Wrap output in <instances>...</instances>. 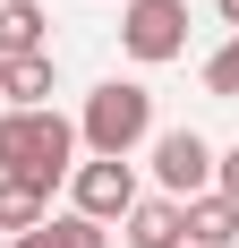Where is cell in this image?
I'll return each mask as SVG.
<instances>
[{"instance_id": "13", "label": "cell", "mask_w": 239, "mask_h": 248, "mask_svg": "<svg viewBox=\"0 0 239 248\" xmlns=\"http://www.w3.org/2000/svg\"><path fill=\"white\" fill-rule=\"evenodd\" d=\"M214 188L239 205V146H222V154H214Z\"/></svg>"}, {"instance_id": "2", "label": "cell", "mask_w": 239, "mask_h": 248, "mask_svg": "<svg viewBox=\"0 0 239 248\" xmlns=\"http://www.w3.org/2000/svg\"><path fill=\"white\" fill-rule=\"evenodd\" d=\"M77 146L111 154V163H128L137 146H154V94H145L137 77H103L94 94H86V111H77Z\"/></svg>"}, {"instance_id": "1", "label": "cell", "mask_w": 239, "mask_h": 248, "mask_svg": "<svg viewBox=\"0 0 239 248\" xmlns=\"http://www.w3.org/2000/svg\"><path fill=\"white\" fill-rule=\"evenodd\" d=\"M77 171V120L60 111H0V180H34V188H60Z\"/></svg>"}, {"instance_id": "11", "label": "cell", "mask_w": 239, "mask_h": 248, "mask_svg": "<svg viewBox=\"0 0 239 248\" xmlns=\"http://www.w3.org/2000/svg\"><path fill=\"white\" fill-rule=\"evenodd\" d=\"M43 240L51 248H111V223H94V214H51Z\"/></svg>"}, {"instance_id": "8", "label": "cell", "mask_w": 239, "mask_h": 248, "mask_svg": "<svg viewBox=\"0 0 239 248\" xmlns=\"http://www.w3.org/2000/svg\"><path fill=\"white\" fill-rule=\"evenodd\" d=\"M188 248H239V205L222 197V188L188 197Z\"/></svg>"}, {"instance_id": "10", "label": "cell", "mask_w": 239, "mask_h": 248, "mask_svg": "<svg viewBox=\"0 0 239 248\" xmlns=\"http://www.w3.org/2000/svg\"><path fill=\"white\" fill-rule=\"evenodd\" d=\"M17 51H51V17L34 0H0V60H17Z\"/></svg>"}, {"instance_id": "12", "label": "cell", "mask_w": 239, "mask_h": 248, "mask_svg": "<svg viewBox=\"0 0 239 248\" xmlns=\"http://www.w3.org/2000/svg\"><path fill=\"white\" fill-rule=\"evenodd\" d=\"M205 94H222V103H239V34H231V43L214 51V60H205Z\"/></svg>"}, {"instance_id": "4", "label": "cell", "mask_w": 239, "mask_h": 248, "mask_svg": "<svg viewBox=\"0 0 239 248\" xmlns=\"http://www.w3.org/2000/svg\"><path fill=\"white\" fill-rule=\"evenodd\" d=\"M214 154L222 146H205L196 128H154V180H163V197H205L214 188Z\"/></svg>"}, {"instance_id": "6", "label": "cell", "mask_w": 239, "mask_h": 248, "mask_svg": "<svg viewBox=\"0 0 239 248\" xmlns=\"http://www.w3.org/2000/svg\"><path fill=\"white\" fill-rule=\"evenodd\" d=\"M51 86H60L51 51H17V60H0V103H9V111H51Z\"/></svg>"}, {"instance_id": "3", "label": "cell", "mask_w": 239, "mask_h": 248, "mask_svg": "<svg viewBox=\"0 0 239 248\" xmlns=\"http://www.w3.org/2000/svg\"><path fill=\"white\" fill-rule=\"evenodd\" d=\"M120 51L137 69H163L188 51V0H120Z\"/></svg>"}, {"instance_id": "7", "label": "cell", "mask_w": 239, "mask_h": 248, "mask_svg": "<svg viewBox=\"0 0 239 248\" xmlns=\"http://www.w3.org/2000/svg\"><path fill=\"white\" fill-rule=\"evenodd\" d=\"M120 231H128V248H188V205L179 197H137Z\"/></svg>"}, {"instance_id": "5", "label": "cell", "mask_w": 239, "mask_h": 248, "mask_svg": "<svg viewBox=\"0 0 239 248\" xmlns=\"http://www.w3.org/2000/svg\"><path fill=\"white\" fill-rule=\"evenodd\" d=\"M137 171L128 163H111V154H94V163H77L69 171V214H94V223H128V205H137Z\"/></svg>"}, {"instance_id": "9", "label": "cell", "mask_w": 239, "mask_h": 248, "mask_svg": "<svg viewBox=\"0 0 239 248\" xmlns=\"http://www.w3.org/2000/svg\"><path fill=\"white\" fill-rule=\"evenodd\" d=\"M51 223V197L34 180H0V240H26V231Z\"/></svg>"}, {"instance_id": "15", "label": "cell", "mask_w": 239, "mask_h": 248, "mask_svg": "<svg viewBox=\"0 0 239 248\" xmlns=\"http://www.w3.org/2000/svg\"><path fill=\"white\" fill-rule=\"evenodd\" d=\"M9 248H51V240H43V231H26V240H9Z\"/></svg>"}, {"instance_id": "14", "label": "cell", "mask_w": 239, "mask_h": 248, "mask_svg": "<svg viewBox=\"0 0 239 248\" xmlns=\"http://www.w3.org/2000/svg\"><path fill=\"white\" fill-rule=\"evenodd\" d=\"M214 9H222V26H231V34H239V0H214Z\"/></svg>"}, {"instance_id": "16", "label": "cell", "mask_w": 239, "mask_h": 248, "mask_svg": "<svg viewBox=\"0 0 239 248\" xmlns=\"http://www.w3.org/2000/svg\"><path fill=\"white\" fill-rule=\"evenodd\" d=\"M0 248H9V240H0Z\"/></svg>"}]
</instances>
